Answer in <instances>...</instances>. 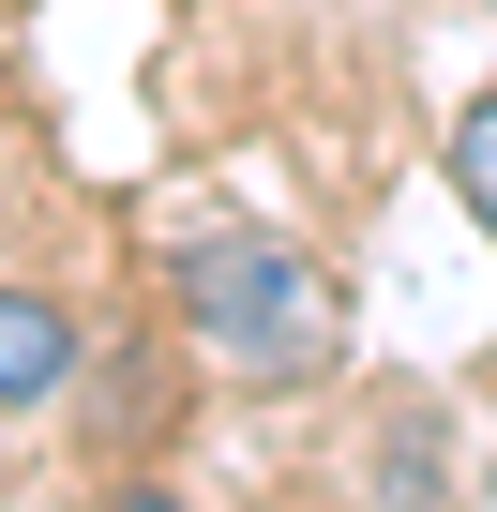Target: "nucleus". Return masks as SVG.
Masks as SVG:
<instances>
[{"mask_svg":"<svg viewBox=\"0 0 497 512\" xmlns=\"http://www.w3.org/2000/svg\"><path fill=\"white\" fill-rule=\"evenodd\" d=\"M377 512H452V437L437 422H392L377 437Z\"/></svg>","mask_w":497,"mask_h":512,"instance_id":"obj_3","label":"nucleus"},{"mask_svg":"<svg viewBox=\"0 0 497 512\" xmlns=\"http://www.w3.org/2000/svg\"><path fill=\"white\" fill-rule=\"evenodd\" d=\"M76 317L46 302V287H0V422H46L61 392H76Z\"/></svg>","mask_w":497,"mask_h":512,"instance_id":"obj_2","label":"nucleus"},{"mask_svg":"<svg viewBox=\"0 0 497 512\" xmlns=\"http://www.w3.org/2000/svg\"><path fill=\"white\" fill-rule=\"evenodd\" d=\"M437 166H452V196H467V226L497 241V91H482V106L452 121V151H437Z\"/></svg>","mask_w":497,"mask_h":512,"instance_id":"obj_4","label":"nucleus"},{"mask_svg":"<svg viewBox=\"0 0 497 512\" xmlns=\"http://www.w3.org/2000/svg\"><path fill=\"white\" fill-rule=\"evenodd\" d=\"M166 302H181V332H196L241 392H302V377H332V347H347L332 256L287 241V226H196V241L166 256Z\"/></svg>","mask_w":497,"mask_h":512,"instance_id":"obj_1","label":"nucleus"},{"mask_svg":"<svg viewBox=\"0 0 497 512\" xmlns=\"http://www.w3.org/2000/svg\"><path fill=\"white\" fill-rule=\"evenodd\" d=\"M106 512H196V497H181V482H151V467H136V482H121V497H106Z\"/></svg>","mask_w":497,"mask_h":512,"instance_id":"obj_5","label":"nucleus"}]
</instances>
